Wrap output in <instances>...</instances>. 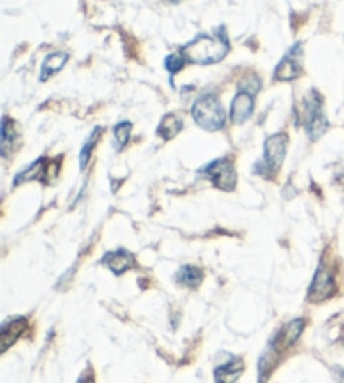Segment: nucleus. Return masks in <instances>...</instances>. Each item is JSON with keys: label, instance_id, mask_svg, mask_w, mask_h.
Here are the masks:
<instances>
[{"label": "nucleus", "instance_id": "nucleus-16", "mask_svg": "<svg viewBox=\"0 0 344 383\" xmlns=\"http://www.w3.org/2000/svg\"><path fill=\"white\" fill-rule=\"evenodd\" d=\"M304 325H306V320H302V318L290 321V323L284 328V331H282V338H284V343L288 345V346L296 343L297 338L301 336L302 329H304Z\"/></svg>", "mask_w": 344, "mask_h": 383}, {"label": "nucleus", "instance_id": "nucleus-6", "mask_svg": "<svg viewBox=\"0 0 344 383\" xmlns=\"http://www.w3.org/2000/svg\"><path fill=\"white\" fill-rule=\"evenodd\" d=\"M57 170H59V163L57 162L49 160V158H39V160L32 163L27 170H24V172H20L17 177H15L14 185L17 187L20 183L31 180L49 183L57 175Z\"/></svg>", "mask_w": 344, "mask_h": 383}, {"label": "nucleus", "instance_id": "nucleus-21", "mask_svg": "<svg viewBox=\"0 0 344 383\" xmlns=\"http://www.w3.org/2000/svg\"><path fill=\"white\" fill-rule=\"evenodd\" d=\"M260 89V81L257 79V77H247V79H244L242 83H240V91L249 93V95H256L257 91Z\"/></svg>", "mask_w": 344, "mask_h": 383}, {"label": "nucleus", "instance_id": "nucleus-8", "mask_svg": "<svg viewBox=\"0 0 344 383\" xmlns=\"http://www.w3.org/2000/svg\"><path fill=\"white\" fill-rule=\"evenodd\" d=\"M299 49L301 46L292 47L289 51V54L281 61L279 66L274 71V79L276 81H292L301 75V61H299Z\"/></svg>", "mask_w": 344, "mask_h": 383}, {"label": "nucleus", "instance_id": "nucleus-19", "mask_svg": "<svg viewBox=\"0 0 344 383\" xmlns=\"http://www.w3.org/2000/svg\"><path fill=\"white\" fill-rule=\"evenodd\" d=\"M15 132H14V123L9 120V118H3L2 123V153L7 155V148H9L12 141H14Z\"/></svg>", "mask_w": 344, "mask_h": 383}, {"label": "nucleus", "instance_id": "nucleus-23", "mask_svg": "<svg viewBox=\"0 0 344 383\" xmlns=\"http://www.w3.org/2000/svg\"><path fill=\"white\" fill-rule=\"evenodd\" d=\"M166 2H171V3H180V2H183V0H166Z\"/></svg>", "mask_w": 344, "mask_h": 383}, {"label": "nucleus", "instance_id": "nucleus-22", "mask_svg": "<svg viewBox=\"0 0 344 383\" xmlns=\"http://www.w3.org/2000/svg\"><path fill=\"white\" fill-rule=\"evenodd\" d=\"M79 383H94V377H93V375L91 373H84L83 375V377H81L79 378Z\"/></svg>", "mask_w": 344, "mask_h": 383}, {"label": "nucleus", "instance_id": "nucleus-14", "mask_svg": "<svg viewBox=\"0 0 344 383\" xmlns=\"http://www.w3.org/2000/svg\"><path fill=\"white\" fill-rule=\"evenodd\" d=\"M182 128L183 121L177 115H173V113H168V115L163 116L162 123L158 126V134L163 140H171V138H175L182 132Z\"/></svg>", "mask_w": 344, "mask_h": 383}, {"label": "nucleus", "instance_id": "nucleus-18", "mask_svg": "<svg viewBox=\"0 0 344 383\" xmlns=\"http://www.w3.org/2000/svg\"><path fill=\"white\" fill-rule=\"evenodd\" d=\"M131 130H133V125H131L130 121H123V123L116 125V128H114V143H116V150L125 148L131 136Z\"/></svg>", "mask_w": 344, "mask_h": 383}, {"label": "nucleus", "instance_id": "nucleus-12", "mask_svg": "<svg viewBox=\"0 0 344 383\" xmlns=\"http://www.w3.org/2000/svg\"><path fill=\"white\" fill-rule=\"evenodd\" d=\"M244 373V361L240 358H232L228 364L215 370V383H233Z\"/></svg>", "mask_w": 344, "mask_h": 383}, {"label": "nucleus", "instance_id": "nucleus-5", "mask_svg": "<svg viewBox=\"0 0 344 383\" xmlns=\"http://www.w3.org/2000/svg\"><path fill=\"white\" fill-rule=\"evenodd\" d=\"M286 150H288V136L277 133L269 136L264 145V166L270 173H277L284 163Z\"/></svg>", "mask_w": 344, "mask_h": 383}, {"label": "nucleus", "instance_id": "nucleus-10", "mask_svg": "<svg viewBox=\"0 0 344 383\" xmlns=\"http://www.w3.org/2000/svg\"><path fill=\"white\" fill-rule=\"evenodd\" d=\"M253 113V96L249 93H237V96L233 97L232 108H230V120L232 123L242 125L251 118Z\"/></svg>", "mask_w": 344, "mask_h": 383}, {"label": "nucleus", "instance_id": "nucleus-13", "mask_svg": "<svg viewBox=\"0 0 344 383\" xmlns=\"http://www.w3.org/2000/svg\"><path fill=\"white\" fill-rule=\"evenodd\" d=\"M69 54L68 52H52L49 54L42 63V72H40V81H46L49 76L54 75V72L61 71L64 68V64L68 63Z\"/></svg>", "mask_w": 344, "mask_h": 383}, {"label": "nucleus", "instance_id": "nucleus-7", "mask_svg": "<svg viewBox=\"0 0 344 383\" xmlns=\"http://www.w3.org/2000/svg\"><path fill=\"white\" fill-rule=\"evenodd\" d=\"M336 292V281L333 272L325 266H321L316 271V276H314L313 284L309 288V295H307V299L311 303H322V301L329 299Z\"/></svg>", "mask_w": 344, "mask_h": 383}, {"label": "nucleus", "instance_id": "nucleus-9", "mask_svg": "<svg viewBox=\"0 0 344 383\" xmlns=\"http://www.w3.org/2000/svg\"><path fill=\"white\" fill-rule=\"evenodd\" d=\"M102 264L108 266L113 274L121 276L125 274L126 271H130L131 267H134V256L126 249L111 251L102 258Z\"/></svg>", "mask_w": 344, "mask_h": 383}, {"label": "nucleus", "instance_id": "nucleus-11", "mask_svg": "<svg viewBox=\"0 0 344 383\" xmlns=\"http://www.w3.org/2000/svg\"><path fill=\"white\" fill-rule=\"evenodd\" d=\"M27 329V320L26 318H15V320L6 321L0 331V341H2V352H7L10 345L22 336V333Z\"/></svg>", "mask_w": 344, "mask_h": 383}, {"label": "nucleus", "instance_id": "nucleus-1", "mask_svg": "<svg viewBox=\"0 0 344 383\" xmlns=\"http://www.w3.org/2000/svg\"><path fill=\"white\" fill-rule=\"evenodd\" d=\"M228 52V42L220 38H208V36H200L188 42L182 49L183 58L187 63L191 64H215L220 63Z\"/></svg>", "mask_w": 344, "mask_h": 383}, {"label": "nucleus", "instance_id": "nucleus-17", "mask_svg": "<svg viewBox=\"0 0 344 383\" xmlns=\"http://www.w3.org/2000/svg\"><path fill=\"white\" fill-rule=\"evenodd\" d=\"M101 134V128H96V132H94L91 136L88 138V141H86L83 148H81V153H79V166L81 170H86V166H88L89 160H91V153H93V148L94 145H96L97 138H100Z\"/></svg>", "mask_w": 344, "mask_h": 383}, {"label": "nucleus", "instance_id": "nucleus-20", "mask_svg": "<svg viewBox=\"0 0 344 383\" xmlns=\"http://www.w3.org/2000/svg\"><path fill=\"white\" fill-rule=\"evenodd\" d=\"M185 64H187V59L183 58L182 52H177V54H170L165 59V68L168 69V71L171 72V75H175V72L182 71Z\"/></svg>", "mask_w": 344, "mask_h": 383}, {"label": "nucleus", "instance_id": "nucleus-15", "mask_svg": "<svg viewBox=\"0 0 344 383\" xmlns=\"http://www.w3.org/2000/svg\"><path fill=\"white\" fill-rule=\"evenodd\" d=\"M177 281L182 284V286L195 289V288H198L200 283L203 281V272H202V269H198L195 266H183L177 272Z\"/></svg>", "mask_w": 344, "mask_h": 383}, {"label": "nucleus", "instance_id": "nucleus-4", "mask_svg": "<svg viewBox=\"0 0 344 383\" xmlns=\"http://www.w3.org/2000/svg\"><path fill=\"white\" fill-rule=\"evenodd\" d=\"M202 173L220 190L230 192L237 185L235 169H233L232 162H228L227 158H220V160L212 162L210 165L205 166Z\"/></svg>", "mask_w": 344, "mask_h": 383}, {"label": "nucleus", "instance_id": "nucleus-2", "mask_svg": "<svg viewBox=\"0 0 344 383\" xmlns=\"http://www.w3.org/2000/svg\"><path fill=\"white\" fill-rule=\"evenodd\" d=\"M191 116L200 128L207 132H219L225 126L227 115L224 106L220 104L219 97L214 95H205L195 101L191 108Z\"/></svg>", "mask_w": 344, "mask_h": 383}, {"label": "nucleus", "instance_id": "nucleus-3", "mask_svg": "<svg viewBox=\"0 0 344 383\" xmlns=\"http://www.w3.org/2000/svg\"><path fill=\"white\" fill-rule=\"evenodd\" d=\"M306 109V130L311 140H318L329 128L325 113H322V100L316 91H311L304 101Z\"/></svg>", "mask_w": 344, "mask_h": 383}]
</instances>
